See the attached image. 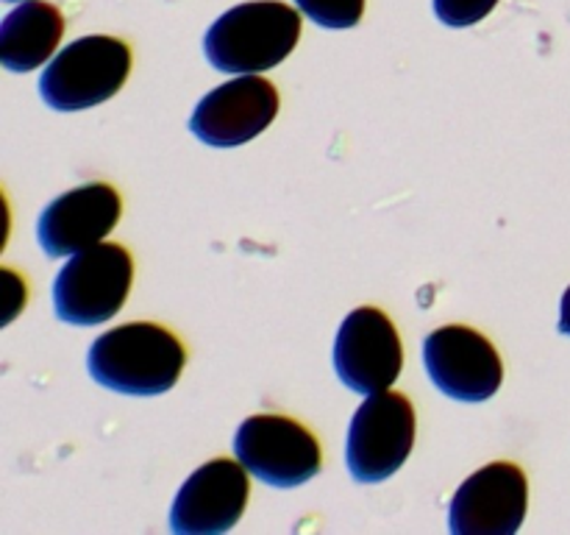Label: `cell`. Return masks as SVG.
Wrapping results in <instances>:
<instances>
[{"label": "cell", "mask_w": 570, "mask_h": 535, "mask_svg": "<svg viewBox=\"0 0 570 535\" xmlns=\"http://www.w3.org/2000/svg\"><path fill=\"white\" fill-rule=\"evenodd\" d=\"M131 70V50L122 39L92 33L67 45L45 67L39 95L56 111H83L115 98Z\"/></svg>", "instance_id": "obj_3"}, {"label": "cell", "mask_w": 570, "mask_h": 535, "mask_svg": "<svg viewBox=\"0 0 570 535\" xmlns=\"http://www.w3.org/2000/svg\"><path fill=\"white\" fill-rule=\"evenodd\" d=\"M237 460L273 488H298L323 466L321 444L295 418L262 412L239 424L234 435Z\"/></svg>", "instance_id": "obj_6"}, {"label": "cell", "mask_w": 570, "mask_h": 535, "mask_svg": "<svg viewBox=\"0 0 570 535\" xmlns=\"http://www.w3.org/2000/svg\"><path fill=\"white\" fill-rule=\"evenodd\" d=\"M415 446V407L404 393L379 390L354 412L345 444V463L356 483H384Z\"/></svg>", "instance_id": "obj_5"}, {"label": "cell", "mask_w": 570, "mask_h": 535, "mask_svg": "<svg viewBox=\"0 0 570 535\" xmlns=\"http://www.w3.org/2000/svg\"><path fill=\"white\" fill-rule=\"evenodd\" d=\"M187 351L170 329L150 321L122 323L100 334L87 354L89 377L126 396L167 393L181 379Z\"/></svg>", "instance_id": "obj_1"}, {"label": "cell", "mask_w": 570, "mask_h": 535, "mask_svg": "<svg viewBox=\"0 0 570 535\" xmlns=\"http://www.w3.org/2000/svg\"><path fill=\"white\" fill-rule=\"evenodd\" d=\"M334 371L345 388L371 396L390 390L404 368L399 329L379 307H356L334 338Z\"/></svg>", "instance_id": "obj_8"}, {"label": "cell", "mask_w": 570, "mask_h": 535, "mask_svg": "<svg viewBox=\"0 0 570 535\" xmlns=\"http://www.w3.org/2000/svg\"><path fill=\"white\" fill-rule=\"evenodd\" d=\"M560 332L570 338V284H568L566 295H562V304H560Z\"/></svg>", "instance_id": "obj_17"}, {"label": "cell", "mask_w": 570, "mask_h": 535, "mask_svg": "<svg viewBox=\"0 0 570 535\" xmlns=\"http://www.w3.org/2000/svg\"><path fill=\"white\" fill-rule=\"evenodd\" d=\"M301 39V14L278 0H250L223 11L204 37V54L220 72H262L282 65Z\"/></svg>", "instance_id": "obj_2"}, {"label": "cell", "mask_w": 570, "mask_h": 535, "mask_svg": "<svg viewBox=\"0 0 570 535\" xmlns=\"http://www.w3.org/2000/svg\"><path fill=\"white\" fill-rule=\"evenodd\" d=\"M9 3H22V0H9Z\"/></svg>", "instance_id": "obj_18"}, {"label": "cell", "mask_w": 570, "mask_h": 535, "mask_svg": "<svg viewBox=\"0 0 570 535\" xmlns=\"http://www.w3.org/2000/svg\"><path fill=\"white\" fill-rule=\"evenodd\" d=\"M134 282V260L120 243H98L65 262L53 282L59 321L98 327L122 310Z\"/></svg>", "instance_id": "obj_4"}, {"label": "cell", "mask_w": 570, "mask_h": 535, "mask_svg": "<svg viewBox=\"0 0 570 535\" xmlns=\"http://www.w3.org/2000/svg\"><path fill=\"white\" fill-rule=\"evenodd\" d=\"M301 11L321 28H354L365 14V0H295Z\"/></svg>", "instance_id": "obj_14"}, {"label": "cell", "mask_w": 570, "mask_h": 535, "mask_svg": "<svg viewBox=\"0 0 570 535\" xmlns=\"http://www.w3.org/2000/svg\"><path fill=\"white\" fill-rule=\"evenodd\" d=\"M499 0H434V14L451 28H468L482 22Z\"/></svg>", "instance_id": "obj_15"}, {"label": "cell", "mask_w": 570, "mask_h": 535, "mask_svg": "<svg viewBox=\"0 0 570 535\" xmlns=\"http://www.w3.org/2000/svg\"><path fill=\"white\" fill-rule=\"evenodd\" d=\"M423 366L440 393L468 405L493 399L504 382V366L495 346L462 323H449L426 334Z\"/></svg>", "instance_id": "obj_7"}, {"label": "cell", "mask_w": 570, "mask_h": 535, "mask_svg": "<svg viewBox=\"0 0 570 535\" xmlns=\"http://www.w3.org/2000/svg\"><path fill=\"white\" fill-rule=\"evenodd\" d=\"M276 115V87L256 72H245L200 98L189 117V132L212 148H237L259 137Z\"/></svg>", "instance_id": "obj_10"}, {"label": "cell", "mask_w": 570, "mask_h": 535, "mask_svg": "<svg viewBox=\"0 0 570 535\" xmlns=\"http://www.w3.org/2000/svg\"><path fill=\"white\" fill-rule=\"evenodd\" d=\"M529 479L515 463H488L456 488L449 507L454 535H515L527 518Z\"/></svg>", "instance_id": "obj_9"}, {"label": "cell", "mask_w": 570, "mask_h": 535, "mask_svg": "<svg viewBox=\"0 0 570 535\" xmlns=\"http://www.w3.org/2000/svg\"><path fill=\"white\" fill-rule=\"evenodd\" d=\"M248 468L239 460L215 457L195 468L178 488L170 507V529L178 535H223L243 518L248 505Z\"/></svg>", "instance_id": "obj_11"}, {"label": "cell", "mask_w": 570, "mask_h": 535, "mask_svg": "<svg viewBox=\"0 0 570 535\" xmlns=\"http://www.w3.org/2000/svg\"><path fill=\"white\" fill-rule=\"evenodd\" d=\"M65 33V17L56 6L26 0L0 22V61L9 72H31L48 65Z\"/></svg>", "instance_id": "obj_13"}, {"label": "cell", "mask_w": 570, "mask_h": 535, "mask_svg": "<svg viewBox=\"0 0 570 535\" xmlns=\"http://www.w3.org/2000/svg\"><path fill=\"white\" fill-rule=\"evenodd\" d=\"M3 282H6V290H9V301H6L3 323H9L11 318L20 312V307H26V284H22V279L17 276V273H11L9 268H3Z\"/></svg>", "instance_id": "obj_16"}, {"label": "cell", "mask_w": 570, "mask_h": 535, "mask_svg": "<svg viewBox=\"0 0 570 535\" xmlns=\"http://www.w3.org/2000/svg\"><path fill=\"white\" fill-rule=\"evenodd\" d=\"M122 212L120 193L111 184L95 182L67 189L45 206L37 223L39 249L48 256H72L104 243Z\"/></svg>", "instance_id": "obj_12"}]
</instances>
